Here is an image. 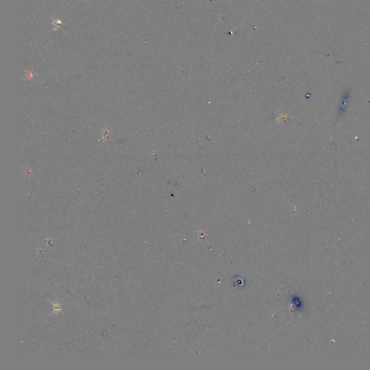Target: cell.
<instances>
[{
  "mask_svg": "<svg viewBox=\"0 0 370 370\" xmlns=\"http://www.w3.org/2000/svg\"><path fill=\"white\" fill-rule=\"evenodd\" d=\"M54 20L53 25H54V26H55L54 30H57V28H59V27H60V26H61V25H62V22H61V21L59 20Z\"/></svg>",
  "mask_w": 370,
  "mask_h": 370,
  "instance_id": "cell-1",
  "label": "cell"
}]
</instances>
